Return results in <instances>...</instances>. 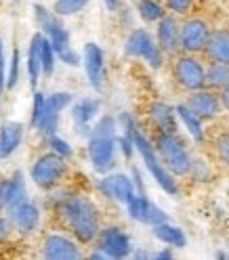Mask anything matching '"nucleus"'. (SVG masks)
<instances>
[{"mask_svg":"<svg viewBox=\"0 0 229 260\" xmlns=\"http://www.w3.org/2000/svg\"><path fill=\"white\" fill-rule=\"evenodd\" d=\"M57 208L65 220V224L72 229V233L82 241L91 243L93 239L99 237L101 233V220L99 212L91 200L82 195H63L57 202Z\"/></svg>","mask_w":229,"mask_h":260,"instance_id":"obj_1","label":"nucleus"},{"mask_svg":"<svg viewBox=\"0 0 229 260\" xmlns=\"http://www.w3.org/2000/svg\"><path fill=\"white\" fill-rule=\"evenodd\" d=\"M133 141H135V147H137V151H139V155L143 159V164L147 166V170L152 172V176L156 178V183L168 195H179V185L175 181V174L164 166V161H162V157L156 151V145H152L150 141H147V137L141 133L139 128L135 130Z\"/></svg>","mask_w":229,"mask_h":260,"instance_id":"obj_2","label":"nucleus"},{"mask_svg":"<svg viewBox=\"0 0 229 260\" xmlns=\"http://www.w3.org/2000/svg\"><path fill=\"white\" fill-rule=\"evenodd\" d=\"M156 151L164 161V166L177 174V176H185L189 174L191 168V155L183 141L177 137V133H158L156 137Z\"/></svg>","mask_w":229,"mask_h":260,"instance_id":"obj_3","label":"nucleus"},{"mask_svg":"<svg viewBox=\"0 0 229 260\" xmlns=\"http://www.w3.org/2000/svg\"><path fill=\"white\" fill-rule=\"evenodd\" d=\"M124 51H126V55L128 57H135V59H145L147 61V65L150 68H154V70H160L162 68V48H160V44H158V40L154 42V38H152V34L147 29H141V27H137V29H133L128 34V38H126V44H124Z\"/></svg>","mask_w":229,"mask_h":260,"instance_id":"obj_4","label":"nucleus"},{"mask_svg":"<svg viewBox=\"0 0 229 260\" xmlns=\"http://www.w3.org/2000/svg\"><path fill=\"white\" fill-rule=\"evenodd\" d=\"M65 174H68V161L55 151L42 155L32 166V181L40 189H53Z\"/></svg>","mask_w":229,"mask_h":260,"instance_id":"obj_5","label":"nucleus"},{"mask_svg":"<svg viewBox=\"0 0 229 260\" xmlns=\"http://www.w3.org/2000/svg\"><path fill=\"white\" fill-rule=\"evenodd\" d=\"M116 137H91L89 139V159L95 172L109 174L116 166Z\"/></svg>","mask_w":229,"mask_h":260,"instance_id":"obj_6","label":"nucleus"},{"mask_svg":"<svg viewBox=\"0 0 229 260\" xmlns=\"http://www.w3.org/2000/svg\"><path fill=\"white\" fill-rule=\"evenodd\" d=\"M175 78L183 88L200 90L206 84V70L202 68V63L195 57L183 55V57H179L177 63H175Z\"/></svg>","mask_w":229,"mask_h":260,"instance_id":"obj_7","label":"nucleus"},{"mask_svg":"<svg viewBox=\"0 0 229 260\" xmlns=\"http://www.w3.org/2000/svg\"><path fill=\"white\" fill-rule=\"evenodd\" d=\"M210 40V27L204 19H187L181 25V48L187 53L206 51Z\"/></svg>","mask_w":229,"mask_h":260,"instance_id":"obj_8","label":"nucleus"},{"mask_svg":"<svg viewBox=\"0 0 229 260\" xmlns=\"http://www.w3.org/2000/svg\"><path fill=\"white\" fill-rule=\"evenodd\" d=\"M99 191L107 198L116 200L120 204H128L130 198L137 193L135 181H130L126 174H105L99 183H97Z\"/></svg>","mask_w":229,"mask_h":260,"instance_id":"obj_9","label":"nucleus"},{"mask_svg":"<svg viewBox=\"0 0 229 260\" xmlns=\"http://www.w3.org/2000/svg\"><path fill=\"white\" fill-rule=\"evenodd\" d=\"M82 63H84V72L89 78V84L95 90H101L103 86V76H105V57L99 44L89 42L84 46V53H82Z\"/></svg>","mask_w":229,"mask_h":260,"instance_id":"obj_10","label":"nucleus"},{"mask_svg":"<svg viewBox=\"0 0 229 260\" xmlns=\"http://www.w3.org/2000/svg\"><path fill=\"white\" fill-rule=\"evenodd\" d=\"M42 256L48 260H76V258H82V252H80V248L70 237L51 233L46 235L42 243Z\"/></svg>","mask_w":229,"mask_h":260,"instance_id":"obj_11","label":"nucleus"},{"mask_svg":"<svg viewBox=\"0 0 229 260\" xmlns=\"http://www.w3.org/2000/svg\"><path fill=\"white\" fill-rule=\"evenodd\" d=\"M99 248L107 254V258H126L130 256V239L118 226H107L99 233Z\"/></svg>","mask_w":229,"mask_h":260,"instance_id":"obj_12","label":"nucleus"},{"mask_svg":"<svg viewBox=\"0 0 229 260\" xmlns=\"http://www.w3.org/2000/svg\"><path fill=\"white\" fill-rule=\"evenodd\" d=\"M11 212V224L17 229L19 233L27 235V233H34L36 226L40 222V208L32 202H23L19 206H15L9 210Z\"/></svg>","mask_w":229,"mask_h":260,"instance_id":"obj_13","label":"nucleus"},{"mask_svg":"<svg viewBox=\"0 0 229 260\" xmlns=\"http://www.w3.org/2000/svg\"><path fill=\"white\" fill-rule=\"evenodd\" d=\"M189 109L195 113L198 118L202 120H210V118H215L219 116V111H221V99L215 94V92H210V90H193V94L189 96V101H187Z\"/></svg>","mask_w":229,"mask_h":260,"instance_id":"obj_14","label":"nucleus"},{"mask_svg":"<svg viewBox=\"0 0 229 260\" xmlns=\"http://www.w3.org/2000/svg\"><path fill=\"white\" fill-rule=\"evenodd\" d=\"M158 44L164 53H177L181 48V25L175 21V17H162L158 21Z\"/></svg>","mask_w":229,"mask_h":260,"instance_id":"obj_15","label":"nucleus"},{"mask_svg":"<svg viewBox=\"0 0 229 260\" xmlns=\"http://www.w3.org/2000/svg\"><path fill=\"white\" fill-rule=\"evenodd\" d=\"M97 111H99V101L97 99H82V101H78L72 109V118L76 122V128H78V133L80 135H84L89 133L91 135V120L97 116Z\"/></svg>","mask_w":229,"mask_h":260,"instance_id":"obj_16","label":"nucleus"},{"mask_svg":"<svg viewBox=\"0 0 229 260\" xmlns=\"http://www.w3.org/2000/svg\"><path fill=\"white\" fill-rule=\"evenodd\" d=\"M23 126L19 122H7L0 126V157H9L21 145Z\"/></svg>","mask_w":229,"mask_h":260,"instance_id":"obj_17","label":"nucleus"},{"mask_svg":"<svg viewBox=\"0 0 229 260\" xmlns=\"http://www.w3.org/2000/svg\"><path fill=\"white\" fill-rule=\"evenodd\" d=\"M150 118L160 133H177V109L166 103H152Z\"/></svg>","mask_w":229,"mask_h":260,"instance_id":"obj_18","label":"nucleus"},{"mask_svg":"<svg viewBox=\"0 0 229 260\" xmlns=\"http://www.w3.org/2000/svg\"><path fill=\"white\" fill-rule=\"evenodd\" d=\"M206 55L210 57V61L229 65V31L227 29L212 31L206 46Z\"/></svg>","mask_w":229,"mask_h":260,"instance_id":"obj_19","label":"nucleus"},{"mask_svg":"<svg viewBox=\"0 0 229 260\" xmlns=\"http://www.w3.org/2000/svg\"><path fill=\"white\" fill-rule=\"evenodd\" d=\"M154 235H156L162 243L170 246V248H185V246H187V237H185V233L179 229V226L170 224L168 220L156 224V226H154Z\"/></svg>","mask_w":229,"mask_h":260,"instance_id":"obj_20","label":"nucleus"},{"mask_svg":"<svg viewBox=\"0 0 229 260\" xmlns=\"http://www.w3.org/2000/svg\"><path fill=\"white\" fill-rule=\"evenodd\" d=\"M177 116L183 122V126L187 128V133L191 135V139L195 143L204 141V128H202V118H198L195 113L189 109V105H177Z\"/></svg>","mask_w":229,"mask_h":260,"instance_id":"obj_21","label":"nucleus"},{"mask_svg":"<svg viewBox=\"0 0 229 260\" xmlns=\"http://www.w3.org/2000/svg\"><path fill=\"white\" fill-rule=\"evenodd\" d=\"M40 40H42V34L32 36V40H30V48H27V74H30V82H32V86H36V82L40 80V74H42Z\"/></svg>","mask_w":229,"mask_h":260,"instance_id":"obj_22","label":"nucleus"},{"mask_svg":"<svg viewBox=\"0 0 229 260\" xmlns=\"http://www.w3.org/2000/svg\"><path fill=\"white\" fill-rule=\"evenodd\" d=\"M27 200V189L21 172H15L9 181H7V208H15Z\"/></svg>","mask_w":229,"mask_h":260,"instance_id":"obj_23","label":"nucleus"},{"mask_svg":"<svg viewBox=\"0 0 229 260\" xmlns=\"http://www.w3.org/2000/svg\"><path fill=\"white\" fill-rule=\"evenodd\" d=\"M128 208V216L137 220V222H143L147 224V220H150V208H152V202L145 198V193H135L133 198H130V202L126 204Z\"/></svg>","mask_w":229,"mask_h":260,"instance_id":"obj_24","label":"nucleus"},{"mask_svg":"<svg viewBox=\"0 0 229 260\" xmlns=\"http://www.w3.org/2000/svg\"><path fill=\"white\" fill-rule=\"evenodd\" d=\"M206 84L212 88H227L229 86V65L227 63H215L206 70Z\"/></svg>","mask_w":229,"mask_h":260,"instance_id":"obj_25","label":"nucleus"},{"mask_svg":"<svg viewBox=\"0 0 229 260\" xmlns=\"http://www.w3.org/2000/svg\"><path fill=\"white\" fill-rule=\"evenodd\" d=\"M46 36H48V40H51L55 53H61V51H65V48L70 46V31L63 27L61 21H55L51 27H48Z\"/></svg>","mask_w":229,"mask_h":260,"instance_id":"obj_26","label":"nucleus"},{"mask_svg":"<svg viewBox=\"0 0 229 260\" xmlns=\"http://www.w3.org/2000/svg\"><path fill=\"white\" fill-rule=\"evenodd\" d=\"M139 15L147 23H158L162 17H166L158 0H139Z\"/></svg>","mask_w":229,"mask_h":260,"instance_id":"obj_27","label":"nucleus"},{"mask_svg":"<svg viewBox=\"0 0 229 260\" xmlns=\"http://www.w3.org/2000/svg\"><path fill=\"white\" fill-rule=\"evenodd\" d=\"M55 59H57V53H55L51 40L42 36V40H40V61H42V74L46 78H51L53 72H55Z\"/></svg>","mask_w":229,"mask_h":260,"instance_id":"obj_28","label":"nucleus"},{"mask_svg":"<svg viewBox=\"0 0 229 260\" xmlns=\"http://www.w3.org/2000/svg\"><path fill=\"white\" fill-rule=\"evenodd\" d=\"M118 120L113 116H103L91 130V137H116Z\"/></svg>","mask_w":229,"mask_h":260,"instance_id":"obj_29","label":"nucleus"},{"mask_svg":"<svg viewBox=\"0 0 229 260\" xmlns=\"http://www.w3.org/2000/svg\"><path fill=\"white\" fill-rule=\"evenodd\" d=\"M89 3H91V0H57L53 11L59 15V17H65V15H76V13H80Z\"/></svg>","mask_w":229,"mask_h":260,"instance_id":"obj_30","label":"nucleus"},{"mask_svg":"<svg viewBox=\"0 0 229 260\" xmlns=\"http://www.w3.org/2000/svg\"><path fill=\"white\" fill-rule=\"evenodd\" d=\"M72 103V94L70 92H55L46 99V107L44 111H51V113H61L65 107H70Z\"/></svg>","mask_w":229,"mask_h":260,"instance_id":"obj_31","label":"nucleus"},{"mask_svg":"<svg viewBox=\"0 0 229 260\" xmlns=\"http://www.w3.org/2000/svg\"><path fill=\"white\" fill-rule=\"evenodd\" d=\"M46 145L51 147V151L59 153V155H61V157H65V159L74 155L72 145H70L68 141H63L61 137H57V135H48V137H46Z\"/></svg>","mask_w":229,"mask_h":260,"instance_id":"obj_32","label":"nucleus"},{"mask_svg":"<svg viewBox=\"0 0 229 260\" xmlns=\"http://www.w3.org/2000/svg\"><path fill=\"white\" fill-rule=\"evenodd\" d=\"M57 126H59V113H51V111H44V116L40 118V122H38V130L42 135H55V130H57Z\"/></svg>","mask_w":229,"mask_h":260,"instance_id":"obj_33","label":"nucleus"},{"mask_svg":"<svg viewBox=\"0 0 229 260\" xmlns=\"http://www.w3.org/2000/svg\"><path fill=\"white\" fill-rule=\"evenodd\" d=\"M189 174L195 178V181H208L212 172H210V166L206 164L204 159H191Z\"/></svg>","mask_w":229,"mask_h":260,"instance_id":"obj_34","label":"nucleus"},{"mask_svg":"<svg viewBox=\"0 0 229 260\" xmlns=\"http://www.w3.org/2000/svg\"><path fill=\"white\" fill-rule=\"evenodd\" d=\"M44 107H46V96L42 92L34 94V105H32V126H38L40 118L44 116Z\"/></svg>","mask_w":229,"mask_h":260,"instance_id":"obj_35","label":"nucleus"},{"mask_svg":"<svg viewBox=\"0 0 229 260\" xmlns=\"http://www.w3.org/2000/svg\"><path fill=\"white\" fill-rule=\"evenodd\" d=\"M19 63H21V55H19L17 48H15L13 57H11V70H9V78H7V88H13L15 84H17V80H19Z\"/></svg>","mask_w":229,"mask_h":260,"instance_id":"obj_36","label":"nucleus"},{"mask_svg":"<svg viewBox=\"0 0 229 260\" xmlns=\"http://www.w3.org/2000/svg\"><path fill=\"white\" fill-rule=\"evenodd\" d=\"M118 124H120V128L124 130V135H128V137H133V135H135L137 122H135V118L130 116L128 111H122V113H120V116H118Z\"/></svg>","mask_w":229,"mask_h":260,"instance_id":"obj_37","label":"nucleus"},{"mask_svg":"<svg viewBox=\"0 0 229 260\" xmlns=\"http://www.w3.org/2000/svg\"><path fill=\"white\" fill-rule=\"evenodd\" d=\"M116 143H118V147H120V151L124 153V157H126V159L133 157V151L137 149V147H135V141H133V137L122 135V137H118V139H116Z\"/></svg>","mask_w":229,"mask_h":260,"instance_id":"obj_38","label":"nucleus"},{"mask_svg":"<svg viewBox=\"0 0 229 260\" xmlns=\"http://www.w3.org/2000/svg\"><path fill=\"white\" fill-rule=\"evenodd\" d=\"M193 5V0H166V7L177 13V15H185Z\"/></svg>","mask_w":229,"mask_h":260,"instance_id":"obj_39","label":"nucleus"},{"mask_svg":"<svg viewBox=\"0 0 229 260\" xmlns=\"http://www.w3.org/2000/svg\"><path fill=\"white\" fill-rule=\"evenodd\" d=\"M57 57L65 63V65H72V68H76V65H80V61H82V59H80V55L74 51V48H65V51H61V53H57Z\"/></svg>","mask_w":229,"mask_h":260,"instance_id":"obj_40","label":"nucleus"},{"mask_svg":"<svg viewBox=\"0 0 229 260\" xmlns=\"http://www.w3.org/2000/svg\"><path fill=\"white\" fill-rule=\"evenodd\" d=\"M166 220H168V216H166L164 210L158 208L156 204H152V208H150V220H147V224L156 226V224H160V222H166Z\"/></svg>","mask_w":229,"mask_h":260,"instance_id":"obj_41","label":"nucleus"},{"mask_svg":"<svg viewBox=\"0 0 229 260\" xmlns=\"http://www.w3.org/2000/svg\"><path fill=\"white\" fill-rule=\"evenodd\" d=\"M5 42L3 38H0V94H3V90L7 88V76H5Z\"/></svg>","mask_w":229,"mask_h":260,"instance_id":"obj_42","label":"nucleus"},{"mask_svg":"<svg viewBox=\"0 0 229 260\" xmlns=\"http://www.w3.org/2000/svg\"><path fill=\"white\" fill-rule=\"evenodd\" d=\"M217 151H219L221 159H223V161H227V164H229V135L219 139V143H217Z\"/></svg>","mask_w":229,"mask_h":260,"instance_id":"obj_43","label":"nucleus"},{"mask_svg":"<svg viewBox=\"0 0 229 260\" xmlns=\"http://www.w3.org/2000/svg\"><path fill=\"white\" fill-rule=\"evenodd\" d=\"M133 181H135V187H137V193H145V187H143V176L137 168H133Z\"/></svg>","mask_w":229,"mask_h":260,"instance_id":"obj_44","label":"nucleus"},{"mask_svg":"<svg viewBox=\"0 0 229 260\" xmlns=\"http://www.w3.org/2000/svg\"><path fill=\"white\" fill-rule=\"evenodd\" d=\"M7 208V181H0V212Z\"/></svg>","mask_w":229,"mask_h":260,"instance_id":"obj_45","label":"nucleus"},{"mask_svg":"<svg viewBox=\"0 0 229 260\" xmlns=\"http://www.w3.org/2000/svg\"><path fill=\"white\" fill-rule=\"evenodd\" d=\"M173 256H175V252L170 250V246H168V250H160V252L152 254V258H158V260H170Z\"/></svg>","mask_w":229,"mask_h":260,"instance_id":"obj_46","label":"nucleus"},{"mask_svg":"<svg viewBox=\"0 0 229 260\" xmlns=\"http://www.w3.org/2000/svg\"><path fill=\"white\" fill-rule=\"evenodd\" d=\"M7 235H9V220L0 216V241H3Z\"/></svg>","mask_w":229,"mask_h":260,"instance_id":"obj_47","label":"nucleus"},{"mask_svg":"<svg viewBox=\"0 0 229 260\" xmlns=\"http://www.w3.org/2000/svg\"><path fill=\"white\" fill-rule=\"evenodd\" d=\"M221 103H223V107L229 111V86L223 88V92H221Z\"/></svg>","mask_w":229,"mask_h":260,"instance_id":"obj_48","label":"nucleus"},{"mask_svg":"<svg viewBox=\"0 0 229 260\" xmlns=\"http://www.w3.org/2000/svg\"><path fill=\"white\" fill-rule=\"evenodd\" d=\"M103 3H105V7H107L109 11H116V9H118V3H120V0H103Z\"/></svg>","mask_w":229,"mask_h":260,"instance_id":"obj_49","label":"nucleus"},{"mask_svg":"<svg viewBox=\"0 0 229 260\" xmlns=\"http://www.w3.org/2000/svg\"><path fill=\"white\" fill-rule=\"evenodd\" d=\"M133 256H135V258H152V254H147V252H143V250H137Z\"/></svg>","mask_w":229,"mask_h":260,"instance_id":"obj_50","label":"nucleus"},{"mask_svg":"<svg viewBox=\"0 0 229 260\" xmlns=\"http://www.w3.org/2000/svg\"><path fill=\"white\" fill-rule=\"evenodd\" d=\"M217 258H229V254L227 252H217Z\"/></svg>","mask_w":229,"mask_h":260,"instance_id":"obj_51","label":"nucleus"}]
</instances>
